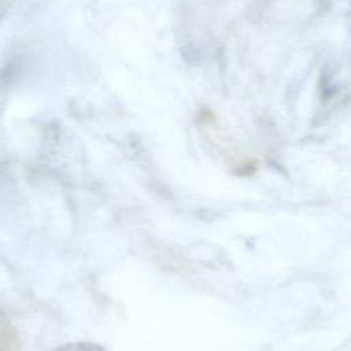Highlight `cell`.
<instances>
[{
	"label": "cell",
	"instance_id": "obj_1",
	"mask_svg": "<svg viewBox=\"0 0 351 351\" xmlns=\"http://www.w3.org/2000/svg\"><path fill=\"white\" fill-rule=\"evenodd\" d=\"M49 351H106V350L100 344H96L92 341H74V343L59 346Z\"/></svg>",
	"mask_w": 351,
	"mask_h": 351
}]
</instances>
